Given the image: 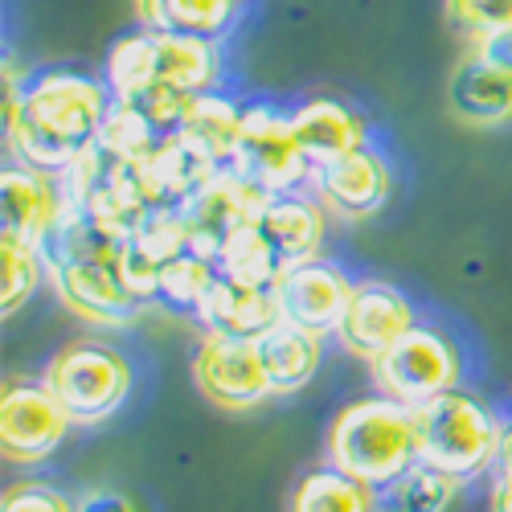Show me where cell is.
Here are the masks:
<instances>
[{"label": "cell", "instance_id": "obj_1", "mask_svg": "<svg viewBox=\"0 0 512 512\" xmlns=\"http://www.w3.org/2000/svg\"><path fill=\"white\" fill-rule=\"evenodd\" d=\"M115 99L103 78L78 70H41L25 82L5 78V140L9 160L33 164L41 173H70V168L99 148L103 123Z\"/></svg>", "mask_w": 512, "mask_h": 512}, {"label": "cell", "instance_id": "obj_2", "mask_svg": "<svg viewBox=\"0 0 512 512\" xmlns=\"http://www.w3.org/2000/svg\"><path fill=\"white\" fill-rule=\"evenodd\" d=\"M324 459L373 488H390L422 463L418 414L390 394H369L340 406L324 435Z\"/></svg>", "mask_w": 512, "mask_h": 512}, {"label": "cell", "instance_id": "obj_3", "mask_svg": "<svg viewBox=\"0 0 512 512\" xmlns=\"http://www.w3.org/2000/svg\"><path fill=\"white\" fill-rule=\"evenodd\" d=\"M414 414H418L422 463L439 467V472L463 484L496 472L508 439V418H500L492 402L459 386L418 406Z\"/></svg>", "mask_w": 512, "mask_h": 512}, {"label": "cell", "instance_id": "obj_4", "mask_svg": "<svg viewBox=\"0 0 512 512\" xmlns=\"http://www.w3.org/2000/svg\"><path fill=\"white\" fill-rule=\"evenodd\" d=\"M41 377H46V386L70 410V418L82 426H95L119 414L136 390L132 361L95 336L70 340L66 349H58Z\"/></svg>", "mask_w": 512, "mask_h": 512}, {"label": "cell", "instance_id": "obj_5", "mask_svg": "<svg viewBox=\"0 0 512 512\" xmlns=\"http://www.w3.org/2000/svg\"><path fill=\"white\" fill-rule=\"evenodd\" d=\"M377 394H390L406 406H426L431 398L463 386V349L455 336L439 324H418L410 328L390 353L373 361Z\"/></svg>", "mask_w": 512, "mask_h": 512}, {"label": "cell", "instance_id": "obj_6", "mask_svg": "<svg viewBox=\"0 0 512 512\" xmlns=\"http://www.w3.org/2000/svg\"><path fill=\"white\" fill-rule=\"evenodd\" d=\"M234 168L254 181L263 193H295L312 185V160L295 140L291 111H279L271 103H250L242 119V144Z\"/></svg>", "mask_w": 512, "mask_h": 512}, {"label": "cell", "instance_id": "obj_7", "mask_svg": "<svg viewBox=\"0 0 512 512\" xmlns=\"http://www.w3.org/2000/svg\"><path fill=\"white\" fill-rule=\"evenodd\" d=\"M70 410L46 386V377H13L0 390V447L9 463L50 459L70 435Z\"/></svg>", "mask_w": 512, "mask_h": 512}, {"label": "cell", "instance_id": "obj_8", "mask_svg": "<svg viewBox=\"0 0 512 512\" xmlns=\"http://www.w3.org/2000/svg\"><path fill=\"white\" fill-rule=\"evenodd\" d=\"M193 381L222 410H254L275 394L263 353H259V340L218 336V332H205L201 349L193 353Z\"/></svg>", "mask_w": 512, "mask_h": 512}, {"label": "cell", "instance_id": "obj_9", "mask_svg": "<svg viewBox=\"0 0 512 512\" xmlns=\"http://www.w3.org/2000/svg\"><path fill=\"white\" fill-rule=\"evenodd\" d=\"M308 189L328 209V218L369 222L394 197V168L373 144H365L357 152H345V156L320 164Z\"/></svg>", "mask_w": 512, "mask_h": 512}, {"label": "cell", "instance_id": "obj_10", "mask_svg": "<svg viewBox=\"0 0 512 512\" xmlns=\"http://www.w3.org/2000/svg\"><path fill=\"white\" fill-rule=\"evenodd\" d=\"M418 308L414 300L390 279H361L349 295V308L340 316V328H336V340L345 345L353 357H365L369 365L390 353L398 340L418 328Z\"/></svg>", "mask_w": 512, "mask_h": 512}, {"label": "cell", "instance_id": "obj_11", "mask_svg": "<svg viewBox=\"0 0 512 512\" xmlns=\"http://www.w3.org/2000/svg\"><path fill=\"white\" fill-rule=\"evenodd\" d=\"M271 193H263L254 181H246L238 168H222L205 189H197L181 209L189 222V246L201 250L205 259H218L226 242L259 222V213Z\"/></svg>", "mask_w": 512, "mask_h": 512}, {"label": "cell", "instance_id": "obj_12", "mask_svg": "<svg viewBox=\"0 0 512 512\" xmlns=\"http://www.w3.org/2000/svg\"><path fill=\"white\" fill-rule=\"evenodd\" d=\"M50 283L58 300L95 328H127L144 308L119 279V263H91V259H66V254H46Z\"/></svg>", "mask_w": 512, "mask_h": 512}, {"label": "cell", "instance_id": "obj_13", "mask_svg": "<svg viewBox=\"0 0 512 512\" xmlns=\"http://www.w3.org/2000/svg\"><path fill=\"white\" fill-rule=\"evenodd\" d=\"M66 189H62V177L54 173H41L33 164H21V160H9L5 173H0V234L5 238H21L29 246H41L54 238L58 222L66 218Z\"/></svg>", "mask_w": 512, "mask_h": 512}, {"label": "cell", "instance_id": "obj_14", "mask_svg": "<svg viewBox=\"0 0 512 512\" xmlns=\"http://www.w3.org/2000/svg\"><path fill=\"white\" fill-rule=\"evenodd\" d=\"M275 287H279L283 320L300 324L308 332H320V336H336L357 279L332 259H312L300 267H287Z\"/></svg>", "mask_w": 512, "mask_h": 512}, {"label": "cell", "instance_id": "obj_15", "mask_svg": "<svg viewBox=\"0 0 512 512\" xmlns=\"http://www.w3.org/2000/svg\"><path fill=\"white\" fill-rule=\"evenodd\" d=\"M324 226H328V209L316 201L312 189L271 193L259 213V230L271 242V250L279 254L283 271L324 259Z\"/></svg>", "mask_w": 512, "mask_h": 512}, {"label": "cell", "instance_id": "obj_16", "mask_svg": "<svg viewBox=\"0 0 512 512\" xmlns=\"http://www.w3.org/2000/svg\"><path fill=\"white\" fill-rule=\"evenodd\" d=\"M218 78H222L218 41L173 33V29H152V87L148 91H177V95L197 99L205 91H218Z\"/></svg>", "mask_w": 512, "mask_h": 512}, {"label": "cell", "instance_id": "obj_17", "mask_svg": "<svg viewBox=\"0 0 512 512\" xmlns=\"http://www.w3.org/2000/svg\"><path fill=\"white\" fill-rule=\"evenodd\" d=\"M447 103L463 123L476 127L512 123V70L488 50H472L451 74Z\"/></svg>", "mask_w": 512, "mask_h": 512}, {"label": "cell", "instance_id": "obj_18", "mask_svg": "<svg viewBox=\"0 0 512 512\" xmlns=\"http://www.w3.org/2000/svg\"><path fill=\"white\" fill-rule=\"evenodd\" d=\"M205 332H218V336H242V340H259L263 332H271L283 320L279 308V287H254V283H238L218 275V283L209 287L205 304L197 312Z\"/></svg>", "mask_w": 512, "mask_h": 512}, {"label": "cell", "instance_id": "obj_19", "mask_svg": "<svg viewBox=\"0 0 512 512\" xmlns=\"http://www.w3.org/2000/svg\"><path fill=\"white\" fill-rule=\"evenodd\" d=\"M291 127H295V140H300L304 156L312 160V168L345 156V152H357L369 144V127H365V115L340 99H308L291 111Z\"/></svg>", "mask_w": 512, "mask_h": 512}, {"label": "cell", "instance_id": "obj_20", "mask_svg": "<svg viewBox=\"0 0 512 512\" xmlns=\"http://www.w3.org/2000/svg\"><path fill=\"white\" fill-rule=\"evenodd\" d=\"M259 353H263V365L271 377V390L300 394L312 386L324 365V336L291 324V320H279L271 332L259 336Z\"/></svg>", "mask_w": 512, "mask_h": 512}, {"label": "cell", "instance_id": "obj_21", "mask_svg": "<svg viewBox=\"0 0 512 512\" xmlns=\"http://www.w3.org/2000/svg\"><path fill=\"white\" fill-rule=\"evenodd\" d=\"M291 512H386V500H381V488L340 472L336 463L324 459L295 480Z\"/></svg>", "mask_w": 512, "mask_h": 512}, {"label": "cell", "instance_id": "obj_22", "mask_svg": "<svg viewBox=\"0 0 512 512\" xmlns=\"http://www.w3.org/2000/svg\"><path fill=\"white\" fill-rule=\"evenodd\" d=\"M144 29H173L205 41H222L246 13V0H136Z\"/></svg>", "mask_w": 512, "mask_h": 512}, {"label": "cell", "instance_id": "obj_23", "mask_svg": "<svg viewBox=\"0 0 512 512\" xmlns=\"http://www.w3.org/2000/svg\"><path fill=\"white\" fill-rule=\"evenodd\" d=\"M242 119H246L242 103H234L222 91H205V95L193 99V107L181 123V136H189L209 160H218L222 168H234L238 144H242Z\"/></svg>", "mask_w": 512, "mask_h": 512}, {"label": "cell", "instance_id": "obj_24", "mask_svg": "<svg viewBox=\"0 0 512 512\" xmlns=\"http://www.w3.org/2000/svg\"><path fill=\"white\" fill-rule=\"evenodd\" d=\"M213 283H218V263L205 259L201 250H185V254H177V259L164 263L156 304L177 312V316H197Z\"/></svg>", "mask_w": 512, "mask_h": 512}, {"label": "cell", "instance_id": "obj_25", "mask_svg": "<svg viewBox=\"0 0 512 512\" xmlns=\"http://www.w3.org/2000/svg\"><path fill=\"white\" fill-rule=\"evenodd\" d=\"M459 492H463V480L439 472L431 463H418L402 480L381 488V500H386V512H451Z\"/></svg>", "mask_w": 512, "mask_h": 512}, {"label": "cell", "instance_id": "obj_26", "mask_svg": "<svg viewBox=\"0 0 512 512\" xmlns=\"http://www.w3.org/2000/svg\"><path fill=\"white\" fill-rule=\"evenodd\" d=\"M103 82L115 103H136L152 87V29H136L107 50Z\"/></svg>", "mask_w": 512, "mask_h": 512}, {"label": "cell", "instance_id": "obj_27", "mask_svg": "<svg viewBox=\"0 0 512 512\" xmlns=\"http://www.w3.org/2000/svg\"><path fill=\"white\" fill-rule=\"evenodd\" d=\"M0 271H5V283H0V304H5V316H17L33 300V291L50 279L46 250L29 246L21 238H5V234H0Z\"/></svg>", "mask_w": 512, "mask_h": 512}, {"label": "cell", "instance_id": "obj_28", "mask_svg": "<svg viewBox=\"0 0 512 512\" xmlns=\"http://www.w3.org/2000/svg\"><path fill=\"white\" fill-rule=\"evenodd\" d=\"M213 263H218V275L238 279V283H254V287L279 283V275H283L279 254H275V250H271V242L263 238L259 222L246 226V230H238V234L226 242V250H222Z\"/></svg>", "mask_w": 512, "mask_h": 512}, {"label": "cell", "instance_id": "obj_29", "mask_svg": "<svg viewBox=\"0 0 512 512\" xmlns=\"http://www.w3.org/2000/svg\"><path fill=\"white\" fill-rule=\"evenodd\" d=\"M160 132L127 103H115L107 123H103V136H99V148L115 160H127V164H148V156L160 148Z\"/></svg>", "mask_w": 512, "mask_h": 512}, {"label": "cell", "instance_id": "obj_30", "mask_svg": "<svg viewBox=\"0 0 512 512\" xmlns=\"http://www.w3.org/2000/svg\"><path fill=\"white\" fill-rule=\"evenodd\" d=\"M127 238H132L140 250H148L156 263H168V259H177V254L193 250L189 246V222H185L181 205H152Z\"/></svg>", "mask_w": 512, "mask_h": 512}, {"label": "cell", "instance_id": "obj_31", "mask_svg": "<svg viewBox=\"0 0 512 512\" xmlns=\"http://www.w3.org/2000/svg\"><path fill=\"white\" fill-rule=\"evenodd\" d=\"M447 17L463 41H472V50H484L512 29V0H447Z\"/></svg>", "mask_w": 512, "mask_h": 512}, {"label": "cell", "instance_id": "obj_32", "mask_svg": "<svg viewBox=\"0 0 512 512\" xmlns=\"http://www.w3.org/2000/svg\"><path fill=\"white\" fill-rule=\"evenodd\" d=\"M160 271H164V263H156L148 250H140L132 238L123 242V250H119V279H123V287L132 291L140 304H156V295H160Z\"/></svg>", "mask_w": 512, "mask_h": 512}, {"label": "cell", "instance_id": "obj_33", "mask_svg": "<svg viewBox=\"0 0 512 512\" xmlns=\"http://www.w3.org/2000/svg\"><path fill=\"white\" fill-rule=\"evenodd\" d=\"M0 512H74V500L41 480H17L5 488V500H0Z\"/></svg>", "mask_w": 512, "mask_h": 512}, {"label": "cell", "instance_id": "obj_34", "mask_svg": "<svg viewBox=\"0 0 512 512\" xmlns=\"http://www.w3.org/2000/svg\"><path fill=\"white\" fill-rule=\"evenodd\" d=\"M74 512H140L132 496H123L115 488H95V492H82L74 500Z\"/></svg>", "mask_w": 512, "mask_h": 512}, {"label": "cell", "instance_id": "obj_35", "mask_svg": "<svg viewBox=\"0 0 512 512\" xmlns=\"http://www.w3.org/2000/svg\"><path fill=\"white\" fill-rule=\"evenodd\" d=\"M484 50H488L492 58H500V62H504V66L512 70V29H504V33L496 37V41H488V46H484Z\"/></svg>", "mask_w": 512, "mask_h": 512}, {"label": "cell", "instance_id": "obj_36", "mask_svg": "<svg viewBox=\"0 0 512 512\" xmlns=\"http://www.w3.org/2000/svg\"><path fill=\"white\" fill-rule=\"evenodd\" d=\"M504 451H512V414H508V439H504Z\"/></svg>", "mask_w": 512, "mask_h": 512}]
</instances>
